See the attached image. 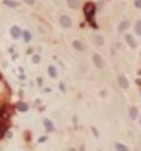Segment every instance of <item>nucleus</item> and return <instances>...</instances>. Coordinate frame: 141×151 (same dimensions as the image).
I'll return each instance as SVG.
<instances>
[{
    "label": "nucleus",
    "instance_id": "1a4fd4ad",
    "mask_svg": "<svg viewBox=\"0 0 141 151\" xmlns=\"http://www.w3.org/2000/svg\"><path fill=\"white\" fill-rule=\"evenodd\" d=\"M43 126H45L47 133H53V131H55V125H53V123H51V120H48V118H45V120H43Z\"/></svg>",
    "mask_w": 141,
    "mask_h": 151
},
{
    "label": "nucleus",
    "instance_id": "20e7f679",
    "mask_svg": "<svg viewBox=\"0 0 141 151\" xmlns=\"http://www.w3.org/2000/svg\"><path fill=\"white\" fill-rule=\"evenodd\" d=\"M116 80H118V85H120L121 90H130V81H128V78H126V75H123V73H118Z\"/></svg>",
    "mask_w": 141,
    "mask_h": 151
},
{
    "label": "nucleus",
    "instance_id": "6e6552de",
    "mask_svg": "<svg viewBox=\"0 0 141 151\" xmlns=\"http://www.w3.org/2000/svg\"><path fill=\"white\" fill-rule=\"evenodd\" d=\"M130 25H131V23H130V20H121V22H120V25H118V32L125 35V33H126V30L130 28Z\"/></svg>",
    "mask_w": 141,
    "mask_h": 151
},
{
    "label": "nucleus",
    "instance_id": "4468645a",
    "mask_svg": "<svg viewBox=\"0 0 141 151\" xmlns=\"http://www.w3.org/2000/svg\"><path fill=\"white\" fill-rule=\"evenodd\" d=\"M130 118L131 120H138V118H140V111H138L136 106H131L130 108Z\"/></svg>",
    "mask_w": 141,
    "mask_h": 151
},
{
    "label": "nucleus",
    "instance_id": "423d86ee",
    "mask_svg": "<svg viewBox=\"0 0 141 151\" xmlns=\"http://www.w3.org/2000/svg\"><path fill=\"white\" fill-rule=\"evenodd\" d=\"M125 42L130 45L133 50H136L138 48V43H136V40H135V37L131 35V33H125Z\"/></svg>",
    "mask_w": 141,
    "mask_h": 151
},
{
    "label": "nucleus",
    "instance_id": "ddd939ff",
    "mask_svg": "<svg viewBox=\"0 0 141 151\" xmlns=\"http://www.w3.org/2000/svg\"><path fill=\"white\" fill-rule=\"evenodd\" d=\"M4 5L10 7V8H18V7H20V2H17V0H4Z\"/></svg>",
    "mask_w": 141,
    "mask_h": 151
},
{
    "label": "nucleus",
    "instance_id": "393cba45",
    "mask_svg": "<svg viewBox=\"0 0 141 151\" xmlns=\"http://www.w3.org/2000/svg\"><path fill=\"white\" fill-rule=\"evenodd\" d=\"M106 95H108V91H106V90H101V96H103V98H105Z\"/></svg>",
    "mask_w": 141,
    "mask_h": 151
},
{
    "label": "nucleus",
    "instance_id": "f3484780",
    "mask_svg": "<svg viewBox=\"0 0 141 151\" xmlns=\"http://www.w3.org/2000/svg\"><path fill=\"white\" fill-rule=\"evenodd\" d=\"M135 35L136 37H141V20H136L135 22Z\"/></svg>",
    "mask_w": 141,
    "mask_h": 151
},
{
    "label": "nucleus",
    "instance_id": "dca6fc26",
    "mask_svg": "<svg viewBox=\"0 0 141 151\" xmlns=\"http://www.w3.org/2000/svg\"><path fill=\"white\" fill-rule=\"evenodd\" d=\"M115 150L116 151H130V148L126 145H123V143H120V141H116L115 143Z\"/></svg>",
    "mask_w": 141,
    "mask_h": 151
},
{
    "label": "nucleus",
    "instance_id": "9d476101",
    "mask_svg": "<svg viewBox=\"0 0 141 151\" xmlns=\"http://www.w3.org/2000/svg\"><path fill=\"white\" fill-rule=\"evenodd\" d=\"M93 43H95V47H103V45H105V37L103 35H93Z\"/></svg>",
    "mask_w": 141,
    "mask_h": 151
},
{
    "label": "nucleus",
    "instance_id": "39448f33",
    "mask_svg": "<svg viewBox=\"0 0 141 151\" xmlns=\"http://www.w3.org/2000/svg\"><path fill=\"white\" fill-rule=\"evenodd\" d=\"M10 35H12V38H13V40H18V38L23 35V30H22L18 25H12L10 27Z\"/></svg>",
    "mask_w": 141,
    "mask_h": 151
},
{
    "label": "nucleus",
    "instance_id": "a211bd4d",
    "mask_svg": "<svg viewBox=\"0 0 141 151\" xmlns=\"http://www.w3.org/2000/svg\"><path fill=\"white\" fill-rule=\"evenodd\" d=\"M40 62H42V57L38 55V53H35V55L32 57V63H35V65H38Z\"/></svg>",
    "mask_w": 141,
    "mask_h": 151
},
{
    "label": "nucleus",
    "instance_id": "cd10ccee",
    "mask_svg": "<svg viewBox=\"0 0 141 151\" xmlns=\"http://www.w3.org/2000/svg\"><path fill=\"white\" fill-rule=\"evenodd\" d=\"M136 151H140V150H136Z\"/></svg>",
    "mask_w": 141,
    "mask_h": 151
},
{
    "label": "nucleus",
    "instance_id": "f03ea898",
    "mask_svg": "<svg viewBox=\"0 0 141 151\" xmlns=\"http://www.w3.org/2000/svg\"><path fill=\"white\" fill-rule=\"evenodd\" d=\"M95 12H96V5L95 4H91V2H88V4L85 5V17L88 18V20H93Z\"/></svg>",
    "mask_w": 141,
    "mask_h": 151
},
{
    "label": "nucleus",
    "instance_id": "bb28decb",
    "mask_svg": "<svg viewBox=\"0 0 141 151\" xmlns=\"http://www.w3.org/2000/svg\"><path fill=\"white\" fill-rule=\"evenodd\" d=\"M140 151H141V146H140Z\"/></svg>",
    "mask_w": 141,
    "mask_h": 151
},
{
    "label": "nucleus",
    "instance_id": "9b49d317",
    "mask_svg": "<svg viewBox=\"0 0 141 151\" xmlns=\"http://www.w3.org/2000/svg\"><path fill=\"white\" fill-rule=\"evenodd\" d=\"M47 72H48V77H50V78H56V77H58V70H56L55 65H48V67H47Z\"/></svg>",
    "mask_w": 141,
    "mask_h": 151
},
{
    "label": "nucleus",
    "instance_id": "a878e982",
    "mask_svg": "<svg viewBox=\"0 0 141 151\" xmlns=\"http://www.w3.org/2000/svg\"><path fill=\"white\" fill-rule=\"evenodd\" d=\"M140 123H141V115H140Z\"/></svg>",
    "mask_w": 141,
    "mask_h": 151
},
{
    "label": "nucleus",
    "instance_id": "c85d7f7f",
    "mask_svg": "<svg viewBox=\"0 0 141 151\" xmlns=\"http://www.w3.org/2000/svg\"><path fill=\"white\" fill-rule=\"evenodd\" d=\"M140 95H141V91H140Z\"/></svg>",
    "mask_w": 141,
    "mask_h": 151
},
{
    "label": "nucleus",
    "instance_id": "b1692460",
    "mask_svg": "<svg viewBox=\"0 0 141 151\" xmlns=\"http://www.w3.org/2000/svg\"><path fill=\"white\" fill-rule=\"evenodd\" d=\"M47 141V136H40V138H38V143H45Z\"/></svg>",
    "mask_w": 141,
    "mask_h": 151
},
{
    "label": "nucleus",
    "instance_id": "f257e3e1",
    "mask_svg": "<svg viewBox=\"0 0 141 151\" xmlns=\"http://www.w3.org/2000/svg\"><path fill=\"white\" fill-rule=\"evenodd\" d=\"M58 23H60L61 28H71V25H73V20H71L70 15H65V13H61V15L58 17Z\"/></svg>",
    "mask_w": 141,
    "mask_h": 151
},
{
    "label": "nucleus",
    "instance_id": "6ab92c4d",
    "mask_svg": "<svg viewBox=\"0 0 141 151\" xmlns=\"http://www.w3.org/2000/svg\"><path fill=\"white\" fill-rule=\"evenodd\" d=\"M22 37H23V40H25V42L27 43H28V42H30V40H32V33H30V32H23V35H22Z\"/></svg>",
    "mask_w": 141,
    "mask_h": 151
},
{
    "label": "nucleus",
    "instance_id": "7ed1b4c3",
    "mask_svg": "<svg viewBox=\"0 0 141 151\" xmlns=\"http://www.w3.org/2000/svg\"><path fill=\"white\" fill-rule=\"evenodd\" d=\"M91 62H93V65H95L96 68H105V60H103V57H101L100 53H93L91 55Z\"/></svg>",
    "mask_w": 141,
    "mask_h": 151
},
{
    "label": "nucleus",
    "instance_id": "aec40b11",
    "mask_svg": "<svg viewBox=\"0 0 141 151\" xmlns=\"http://www.w3.org/2000/svg\"><path fill=\"white\" fill-rule=\"evenodd\" d=\"M4 131H5V128H4V123L0 120V140H2V136H4Z\"/></svg>",
    "mask_w": 141,
    "mask_h": 151
},
{
    "label": "nucleus",
    "instance_id": "5701e85b",
    "mask_svg": "<svg viewBox=\"0 0 141 151\" xmlns=\"http://www.w3.org/2000/svg\"><path fill=\"white\" fill-rule=\"evenodd\" d=\"M58 88H60V91H66V86H65V83H60V85H58Z\"/></svg>",
    "mask_w": 141,
    "mask_h": 151
},
{
    "label": "nucleus",
    "instance_id": "2eb2a0df",
    "mask_svg": "<svg viewBox=\"0 0 141 151\" xmlns=\"http://www.w3.org/2000/svg\"><path fill=\"white\" fill-rule=\"evenodd\" d=\"M66 5H68V8L76 10V8L80 7V0H66Z\"/></svg>",
    "mask_w": 141,
    "mask_h": 151
},
{
    "label": "nucleus",
    "instance_id": "f8f14e48",
    "mask_svg": "<svg viewBox=\"0 0 141 151\" xmlns=\"http://www.w3.org/2000/svg\"><path fill=\"white\" fill-rule=\"evenodd\" d=\"M15 108H17V111H20V113H27L30 106H28V103H25V101H18Z\"/></svg>",
    "mask_w": 141,
    "mask_h": 151
},
{
    "label": "nucleus",
    "instance_id": "0eeeda50",
    "mask_svg": "<svg viewBox=\"0 0 141 151\" xmlns=\"http://www.w3.org/2000/svg\"><path fill=\"white\" fill-rule=\"evenodd\" d=\"M71 47H73V50H76V52H85L86 50V45L81 40H73L71 42Z\"/></svg>",
    "mask_w": 141,
    "mask_h": 151
},
{
    "label": "nucleus",
    "instance_id": "4be33fe9",
    "mask_svg": "<svg viewBox=\"0 0 141 151\" xmlns=\"http://www.w3.org/2000/svg\"><path fill=\"white\" fill-rule=\"evenodd\" d=\"M135 7L141 10V0H135Z\"/></svg>",
    "mask_w": 141,
    "mask_h": 151
},
{
    "label": "nucleus",
    "instance_id": "412c9836",
    "mask_svg": "<svg viewBox=\"0 0 141 151\" xmlns=\"http://www.w3.org/2000/svg\"><path fill=\"white\" fill-rule=\"evenodd\" d=\"M22 2H25L27 5H35V0H22Z\"/></svg>",
    "mask_w": 141,
    "mask_h": 151
}]
</instances>
